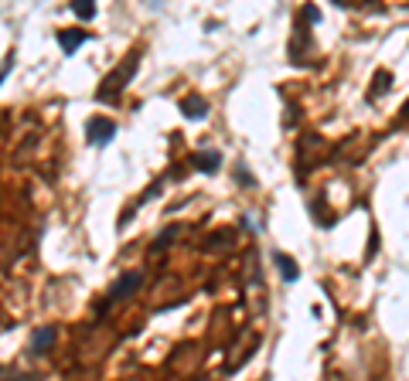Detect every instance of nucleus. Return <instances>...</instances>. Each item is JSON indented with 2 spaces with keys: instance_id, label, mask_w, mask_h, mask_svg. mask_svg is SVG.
<instances>
[{
  "instance_id": "nucleus-4",
  "label": "nucleus",
  "mask_w": 409,
  "mask_h": 381,
  "mask_svg": "<svg viewBox=\"0 0 409 381\" xmlns=\"http://www.w3.org/2000/svg\"><path fill=\"white\" fill-rule=\"evenodd\" d=\"M86 41H89V34H86V31H76V28H72V31H58V45H62L65 55H76Z\"/></svg>"
},
{
  "instance_id": "nucleus-10",
  "label": "nucleus",
  "mask_w": 409,
  "mask_h": 381,
  "mask_svg": "<svg viewBox=\"0 0 409 381\" xmlns=\"http://www.w3.org/2000/svg\"><path fill=\"white\" fill-rule=\"evenodd\" d=\"M385 89H389V72H378V75H376V89H372V95H382Z\"/></svg>"
},
{
  "instance_id": "nucleus-5",
  "label": "nucleus",
  "mask_w": 409,
  "mask_h": 381,
  "mask_svg": "<svg viewBox=\"0 0 409 381\" xmlns=\"http://www.w3.org/2000/svg\"><path fill=\"white\" fill-rule=\"evenodd\" d=\"M181 116H185V120H204V116H208V103L198 99V95H188V99L181 103Z\"/></svg>"
},
{
  "instance_id": "nucleus-1",
  "label": "nucleus",
  "mask_w": 409,
  "mask_h": 381,
  "mask_svg": "<svg viewBox=\"0 0 409 381\" xmlns=\"http://www.w3.org/2000/svg\"><path fill=\"white\" fill-rule=\"evenodd\" d=\"M137 65H140V55L133 51V55H130V61H126V68H120V72H113L110 82H106V85L99 89V99H110V95H113L116 89H126V82H130V75L137 72Z\"/></svg>"
},
{
  "instance_id": "nucleus-11",
  "label": "nucleus",
  "mask_w": 409,
  "mask_h": 381,
  "mask_svg": "<svg viewBox=\"0 0 409 381\" xmlns=\"http://www.w3.org/2000/svg\"><path fill=\"white\" fill-rule=\"evenodd\" d=\"M239 181L246 184V187H249V184H252V177H249V170L242 167V164H239Z\"/></svg>"
},
{
  "instance_id": "nucleus-7",
  "label": "nucleus",
  "mask_w": 409,
  "mask_h": 381,
  "mask_svg": "<svg viewBox=\"0 0 409 381\" xmlns=\"http://www.w3.org/2000/svg\"><path fill=\"white\" fill-rule=\"evenodd\" d=\"M55 337H58V330H55V327H45V330H38V334L31 337V351H34V354L48 351V348L55 344Z\"/></svg>"
},
{
  "instance_id": "nucleus-3",
  "label": "nucleus",
  "mask_w": 409,
  "mask_h": 381,
  "mask_svg": "<svg viewBox=\"0 0 409 381\" xmlns=\"http://www.w3.org/2000/svg\"><path fill=\"white\" fill-rule=\"evenodd\" d=\"M143 286V273H126L120 276L116 283H113V290H110V300H123V296H133V293Z\"/></svg>"
},
{
  "instance_id": "nucleus-9",
  "label": "nucleus",
  "mask_w": 409,
  "mask_h": 381,
  "mask_svg": "<svg viewBox=\"0 0 409 381\" xmlns=\"http://www.w3.org/2000/svg\"><path fill=\"white\" fill-rule=\"evenodd\" d=\"M72 11L79 21H93L95 17V0H72Z\"/></svg>"
},
{
  "instance_id": "nucleus-8",
  "label": "nucleus",
  "mask_w": 409,
  "mask_h": 381,
  "mask_svg": "<svg viewBox=\"0 0 409 381\" xmlns=\"http://www.w3.org/2000/svg\"><path fill=\"white\" fill-rule=\"evenodd\" d=\"M276 266H280V276H284L286 283H297V279H300L297 262L290 259V256H284V252H276Z\"/></svg>"
},
{
  "instance_id": "nucleus-2",
  "label": "nucleus",
  "mask_w": 409,
  "mask_h": 381,
  "mask_svg": "<svg viewBox=\"0 0 409 381\" xmlns=\"http://www.w3.org/2000/svg\"><path fill=\"white\" fill-rule=\"evenodd\" d=\"M113 137H116V122L113 120H106V116H93L89 120V143L106 147V143H113Z\"/></svg>"
},
{
  "instance_id": "nucleus-6",
  "label": "nucleus",
  "mask_w": 409,
  "mask_h": 381,
  "mask_svg": "<svg viewBox=\"0 0 409 381\" xmlns=\"http://www.w3.org/2000/svg\"><path fill=\"white\" fill-rule=\"evenodd\" d=\"M195 167L204 170V174H219V167H222V153H219V150L198 153V157H195Z\"/></svg>"
}]
</instances>
